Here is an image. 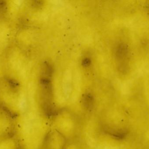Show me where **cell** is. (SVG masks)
I'll return each mask as SVG.
<instances>
[{"label": "cell", "mask_w": 149, "mask_h": 149, "mask_svg": "<svg viewBox=\"0 0 149 149\" xmlns=\"http://www.w3.org/2000/svg\"><path fill=\"white\" fill-rule=\"evenodd\" d=\"M82 102L84 106L86 108L88 109H91L93 106V97L91 94H85L82 99Z\"/></svg>", "instance_id": "obj_1"}, {"label": "cell", "mask_w": 149, "mask_h": 149, "mask_svg": "<svg viewBox=\"0 0 149 149\" xmlns=\"http://www.w3.org/2000/svg\"><path fill=\"white\" fill-rule=\"evenodd\" d=\"M92 64L91 59L88 57H86L82 59L81 61V65L85 68H88Z\"/></svg>", "instance_id": "obj_2"}, {"label": "cell", "mask_w": 149, "mask_h": 149, "mask_svg": "<svg viewBox=\"0 0 149 149\" xmlns=\"http://www.w3.org/2000/svg\"><path fill=\"white\" fill-rule=\"evenodd\" d=\"M19 149H21V148Z\"/></svg>", "instance_id": "obj_3"}]
</instances>
